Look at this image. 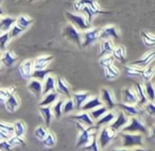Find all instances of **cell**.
<instances>
[{
    "label": "cell",
    "instance_id": "42",
    "mask_svg": "<svg viewBox=\"0 0 155 151\" xmlns=\"http://www.w3.org/2000/svg\"><path fill=\"white\" fill-rule=\"evenodd\" d=\"M63 106H64V101L63 100H58L52 106V113L55 118H60L63 114Z\"/></svg>",
    "mask_w": 155,
    "mask_h": 151
},
{
    "label": "cell",
    "instance_id": "40",
    "mask_svg": "<svg viewBox=\"0 0 155 151\" xmlns=\"http://www.w3.org/2000/svg\"><path fill=\"white\" fill-rule=\"evenodd\" d=\"M104 76H105L106 79H116L119 76V69L116 66H110L104 68Z\"/></svg>",
    "mask_w": 155,
    "mask_h": 151
},
{
    "label": "cell",
    "instance_id": "31",
    "mask_svg": "<svg viewBox=\"0 0 155 151\" xmlns=\"http://www.w3.org/2000/svg\"><path fill=\"white\" fill-rule=\"evenodd\" d=\"M86 3L89 5L91 11L95 13V15H100V14H101V15H108V14H112V12L103 11L97 1H94V0H86Z\"/></svg>",
    "mask_w": 155,
    "mask_h": 151
},
{
    "label": "cell",
    "instance_id": "28",
    "mask_svg": "<svg viewBox=\"0 0 155 151\" xmlns=\"http://www.w3.org/2000/svg\"><path fill=\"white\" fill-rule=\"evenodd\" d=\"M112 55L114 56L115 60L122 63V64H125V62H127V51H125L124 46L120 45V46L115 47Z\"/></svg>",
    "mask_w": 155,
    "mask_h": 151
},
{
    "label": "cell",
    "instance_id": "3",
    "mask_svg": "<svg viewBox=\"0 0 155 151\" xmlns=\"http://www.w3.org/2000/svg\"><path fill=\"white\" fill-rule=\"evenodd\" d=\"M66 16L69 22H70L69 24H71L73 27H75L79 31L82 30L85 32L87 30H91V22H89L83 15L71 13V12H66Z\"/></svg>",
    "mask_w": 155,
    "mask_h": 151
},
{
    "label": "cell",
    "instance_id": "16",
    "mask_svg": "<svg viewBox=\"0 0 155 151\" xmlns=\"http://www.w3.org/2000/svg\"><path fill=\"white\" fill-rule=\"evenodd\" d=\"M91 98V94L88 92H75L72 94V100L74 102V106L77 110H81L82 106Z\"/></svg>",
    "mask_w": 155,
    "mask_h": 151
},
{
    "label": "cell",
    "instance_id": "6",
    "mask_svg": "<svg viewBox=\"0 0 155 151\" xmlns=\"http://www.w3.org/2000/svg\"><path fill=\"white\" fill-rule=\"evenodd\" d=\"M63 36L66 37L69 41H71L72 43H74L77 46L82 48V33L71 24H67L63 28Z\"/></svg>",
    "mask_w": 155,
    "mask_h": 151
},
{
    "label": "cell",
    "instance_id": "12",
    "mask_svg": "<svg viewBox=\"0 0 155 151\" xmlns=\"http://www.w3.org/2000/svg\"><path fill=\"white\" fill-rule=\"evenodd\" d=\"M122 95V103L130 104V106H137L138 104V98L136 95V92L134 89H123L121 91Z\"/></svg>",
    "mask_w": 155,
    "mask_h": 151
},
{
    "label": "cell",
    "instance_id": "55",
    "mask_svg": "<svg viewBox=\"0 0 155 151\" xmlns=\"http://www.w3.org/2000/svg\"><path fill=\"white\" fill-rule=\"evenodd\" d=\"M85 5V0H79V1H75L74 5H73V8H74L75 11L81 12V10L84 8Z\"/></svg>",
    "mask_w": 155,
    "mask_h": 151
},
{
    "label": "cell",
    "instance_id": "50",
    "mask_svg": "<svg viewBox=\"0 0 155 151\" xmlns=\"http://www.w3.org/2000/svg\"><path fill=\"white\" fill-rule=\"evenodd\" d=\"M74 109V102L72 99H67L66 101H64V106H63V113L64 114H68V113L72 112Z\"/></svg>",
    "mask_w": 155,
    "mask_h": 151
},
{
    "label": "cell",
    "instance_id": "29",
    "mask_svg": "<svg viewBox=\"0 0 155 151\" xmlns=\"http://www.w3.org/2000/svg\"><path fill=\"white\" fill-rule=\"evenodd\" d=\"M19 103H20L19 98H18L16 95H12L11 97L8 98V100L5 102V109L11 113L15 112V111L17 110L18 106H19Z\"/></svg>",
    "mask_w": 155,
    "mask_h": 151
},
{
    "label": "cell",
    "instance_id": "4",
    "mask_svg": "<svg viewBox=\"0 0 155 151\" xmlns=\"http://www.w3.org/2000/svg\"><path fill=\"white\" fill-rule=\"evenodd\" d=\"M117 132L115 130H113L112 128L108 127H103L99 130L98 132V144H99L100 149H105L106 147L110 145V143L116 137Z\"/></svg>",
    "mask_w": 155,
    "mask_h": 151
},
{
    "label": "cell",
    "instance_id": "60",
    "mask_svg": "<svg viewBox=\"0 0 155 151\" xmlns=\"http://www.w3.org/2000/svg\"><path fill=\"white\" fill-rule=\"evenodd\" d=\"M152 83L155 85V75H154V77H153V79H152Z\"/></svg>",
    "mask_w": 155,
    "mask_h": 151
},
{
    "label": "cell",
    "instance_id": "22",
    "mask_svg": "<svg viewBox=\"0 0 155 151\" xmlns=\"http://www.w3.org/2000/svg\"><path fill=\"white\" fill-rule=\"evenodd\" d=\"M116 117H117V115L115 114L114 112L108 111L104 116H102L101 118L96 122V127H98L99 129L100 128H103V127H108V126H110L113 122H114Z\"/></svg>",
    "mask_w": 155,
    "mask_h": 151
},
{
    "label": "cell",
    "instance_id": "24",
    "mask_svg": "<svg viewBox=\"0 0 155 151\" xmlns=\"http://www.w3.org/2000/svg\"><path fill=\"white\" fill-rule=\"evenodd\" d=\"M16 18L9 17V16H3L0 18V31L3 33L10 32L11 29L16 25Z\"/></svg>",
    "mask_w": 155,
    "mask_h": 151
},
{
    "label": "cell",
    "instance_id": "38",
    "mask_svg": "<svg viewBox=\"0 0 155 151\" xmlns=\"http://www.w3.org/2000/svg\"><path fill=\"white\" fill-rule=\"evenodd\" d=\"M52 69H44V70H34L33 71V75H32V79H36V80L43 81L46 80L48 76H50V72H52Z\"/></svg>",
    "mask_w": 155,
    "mask_h": 151
},
{
    "label": "cell",
    "instance_id": "41",
    "mask_svg": "<svg viewBox=\"0 0 155 151\" xmlns=\"http://www.w3.org/2000/svg\"><path fill=\"white\" fill-rule=\"evenodd\" d=\"M25 133H26V125L22 121H16L14 123V135L24 137Z\"/></svg>",
    "mask_w": 155,
    "mask_h": 151
},
{
    "label": "cell",
    "instance_id": "19",
    "mask_svg": "<svg viewBox=\"0 0 155 151\" xmlns=\"http://www.w3.org/2000/svg\"><path fill=\"white\" fill-rule=\"evenodd\" d=\"M69 118L77 121V122L81 123V125H83V126H86L87 128L94 127V126H95L94 125L95 122H94V120L91 118V116H89V113H87V112H82L77 115H71Z\"/></svg>",
    "mask_w": 155,
    "mask_h": 151
},
{
    "label": "cell",
    "instance_id": "7",
    "mask_svg": "<svg viewBox=\"0 0 155 151\" xmlns=\"http://www.w3.org/2000/svg\"><path fill=\"white\" fill-rule=\"evenodd\" d=\"M99 35H100V29L95 28V29H91V30H87L85 32L82 33V39H83V43H82V48H86L88 46L93 45L95 42H97L99 39Z\"/></svg>",
    "mask_w": 155,
    "mask_h": 151
},
{
    "label": "cell",
    "instance_id": "33",
    "mask_svg": "<svg viewBox=\"0 0 155 151\" xmlns=\"http://www.w3.org/2000/svg\"><path fill=\"white\" fill-rule=\"evenodd\" d=\"M39 112L41 114L44 121H45L46 126L50 125V121H51L52 117H53V113H52V106H44V108H39Z\"/></svg>",
    "mask_w": 155,
    "mask_h": 151
},
{
    "label": "cell",
    "instance_id": "15",
    "mask_svg": "<svg viewBox=\"0 0 155 151\" xmlns=\"http://www.w3.org/2000/svg\"><path fill=\"white\" fill-rule=\"evenodd\" d=\"M129 121H130L129 117H127L122 111H120V112L118 113V115H117L116 119L114 120V122H113L110 127L112 128L113 130H115L116 132H118L119 130H122L124 127H127Z\"/></svg>",
    "mask_w": 155,
    "mask_h": 151
},
{
    "label": "cell",
    "instance_id": "57",
    "mask_svg": "<svg viewBox=\"0 0 155 151\" xmlns=\"http://www.w3.org/2000/svg\"><path fill=\"white\" fill-rule=\"evenodd\" d=\"M110 151H132V149H127V148H113Z\"/></svg>",
    "mask_w": 155,
    "mask_h": 151
},
{
    "label": "cell",
    "instance_id": "61",
    "mask_svg": "<svg viewBox=\"0 0 155 151\" xmlns=\"http://www.w3.org/2000/svg\"><path fill=\"white\" fill-rule=\"evenodd\" d=\"M1 3H2V1H0V5H1Z\"/></svg>",
    "mask_w": 155,
    "mask_h": 151
},
{
    "label": "cell",
    "instance_id": "52",
    "mask_svg": "<svg viewBox=\"0 0 155 151\" xmlns=\"http://www.w3.org/2000/svg\"><path fill=\"white\" fill-rule=\"evenodd\" d=\"M143 109H144V112H146L147 114H149L152 117H155V102L149 101L148 103L143 106Z\"/></svg>",
    "mask_w": 155,
    "mask_h": 151
},
{
    "label": "cell",
    "instance_id": "35",
    "mask_svg": "<svg viewBox=\"0 0 155 151\" xmlns=\"http://www.w3.org/2000/svg\"><path fill=\"white\" fill-rule=\"evenodd\" d=\"M16 19H17L16 20V25L19 26L20 28L25 29V30H27V29L33 24V19L27 15H20L19 17L16 18Z\"/></svg>",
    "mask_w": 155,
    "mask_h": 151
},
{
    "label": "cell",
    "instance_id": "25",
    "mask_svg": "<svg viewBox=\"0 0 155 151\" xmlns=\"http://www.w3.org/2000/svg\"><path fill=\"white\" fill-rule=\"evenodd\" d=\"M52 92H56V79L52 76H48L43 84V95H47Z\"/></svg>",
    "mask_w": 155,
    "mask_h": 151
},
{
    "label": "cell",
    "instance_id": "20",
    "mask_svg": "<svg viewBox=\"0 0 155 151\" xmlns=\"http://www.w3.org/2000/svg\"><path fill=\"white\" fill-rule=\"evenodd\" d=\"M54 59L53 55H41L34 60V70H44Z\"/></svg>",
    "mask_w": 155,
    "mask_h": 151
},
{
    "label": "cell",
    "instance_id": "30",
    "mask_svg": "<svg viewBox=\"0 0 155 151\" xmlns=\"http://www.w3.org/2000/svg\"><path fill=\"white\" fill-rule=\"evenodd\" d=\"M144 87V93L148 98V101L150 102H155V85L152 83V81L143 83Z\"/></svg>",
    "mask_w": 155,
    "mask_h": 151
},
{
    "label": "cell",
    "instance_id": "49",
    "mask_svg": "<svg viewBox=\"0 0 155 151\" xmlns=\"http://www.w3.org/2000/svg\"><path fill=\"white\" fill-rule=\"evenodd\" d=\"M9 143L12 145L13 147H16V146H25L26 145V142L22 137H19V136H16V135H13L9 138Z\"/></svg>",
    "mask_w": 155,
    "mask_h": 151
},
{
    "label": "cell",
    "instance_id": "45",
    "mask_svg": "<svg viewBox=\"0 0 155 151\" xmlns=\"http://www.w3.org/2000/svg\"><path fill=\"white\" fill-rule=\"evenodd\" d=\"M55 144H56V138L53 133H48L46 138L43 140V145L48 147V148H52V147L55 146Z\"/></svg>",
    "mask_w": 155,
    "mask_h": 151
},
{
    "label": "cell",
    "instance_id": "23",
    "mask_svg": "<svg viewBox=\"0 0 155 151\" xmlns=\"http://www.w3.org/2000/svg\"><path fill=\"white\" fill-rule=\"evenodd\" d=\"M28 89L34 96L39 98L43 95V83L36 79H31L28 83Z\"/></svg>",
    "mask_w": 155,
    "mask_h": 151
},
{
    "label": "cell",
    "instance_id": "9",
    "mask_svg": "<svg viewBox=\"0 0 155 151\" xmlns=\"http://www.w3.org/2000/svg\"><path fill=\"white\" fill-rule=\"evenodd\" d=\"M101 100H102V102H103V104L108 110H113V109L117 106L114 93H113L110 89L103 87V89H101Z\"/></svg>",
    "mask_w": 155,
    "mask_h": 151
},
{
    "label": "cell",
    "instance_id": "59",
    "mask_svg": "<svg viewBox=\"0 0 155 151\" xmlns=\"http://www.w3.org/2000/svg\"><path fill=\"white\" fill-rule=\"evenodd\" d=\"M3 15V11H2V9L0 8V16H2Z\"/></svg>",
    "mask_w": 155,
    "mask_h": 151
},
{
    "label": "cell",
    "instance_id": "34",
    "mask_svg": "<svg viewBox=\"0 0 155 151\" xmlns=\"http://www.w3.org/2000/svg\"><path fill=\"white\" fill-rule=\"evenodd\" d=\"M16 86L12 85V86L8 87V89H0V102H5L8 98H10L12 95H15Z\"/></svg>",
    "mask_w": 155,
    "mask_h": 151
},
{
    "label": "cell",
    "instance_id": "56",
    "mask_svg": "<svg viewBox=\"0 0 155 151\" xmlns=\"http://www.w3.org/2000/svg\"><path fill=\"white\" fill-rule=\"evenodd\" d=\"M149 133H150V138H151V139L155 140V125H153L152 127H151Z\"/></svg>",
    "mask_w": 155,
    "mask_h": 151
},
{
    "label": "cell",
    "instance_id": "11",
    "mask_svg": "<svg viewBox=\"0 0 155 151\" xmlns=\"http://www.w3.org/2000/svg\"><path fill=\"white\" fill-rule=\"evenodd\" d=\"M19 73L24 79H32L33 71H34V60H26L18 67Z\"/></svg>",
    "mask_w": 155,
    "mask_h": 151
},
{
    "label": "cell",
    "instance_id": "1",
    "mask_svg": "<svg viewBox=\"0 0 155 151\" xmlns=\"http://www.w3.org/2000/svg\"><path fill=\"white\" fill-rule=\"evenodd\" d=\"M73 123H75L77 128L80 130V134H79V138H78V142H77V148H80V147H85L91 143V138L95 134H98L99 132V128L94 126V127H88V128H85L83 125L81 123L77 122L74 121Z\"/></svg>",
    "mask_w": 155,
    "mask_h": 151
},
{
    "label": "cell",
    "instance_id": "8",
    "mask_svg": "<svg viewBox=\"0 0 155 151\" xmlns=\"http://www.w3.org/2000/svg\"><path fill=\"white\" fill-rule=\"evenodd\" d=\"M120 35H119V31L117 29L116 26H105L104 28L100 29V35H99V39L100 41H105V39H119Z\"/></svg>",
    "mask_w": 155,
    "mask_h": 151
},
{
    "label": "cell",
    "instance_id": "58",
    "mask_svg": "<svg viewBox=\"0 0 155 151\" xmlns=\"http://www.w3.org/2000/svg\"><path fill=\"white\" fill-rule=\"evenodd\" d=\"M132 151H151V150H149V149H144V148H142V147H137V148H134Z\"/></svg>",
    "mask_w": 155,
    "mask_h": 151
},
{
    "label": "cell",
    "instance_id": "48",
    "mask_svg": "<svg viewBox=\"0 0 155 151\" xmlns=\"http://www.w3.org/2000/svg\"><path fill=\"white\" fill-rule=\"evenodd\" d=\"M114 56L113 55H107V56H104V58H101L99 61V64L101 65L103 68H106V67H110L114 65Z\"/></svg>",
    "mask_w": 155,
    "mask_h": 151
},
{
    "label": "cell",
    "instance_id": "2",
    "mask_svg": "<svg viewBox=\"0 0 155 151\" xmlns=\"http://www.w3.org/2000/svg\"><path fill=\"white\" fill-rule=\"evenodd\" d=\"M121 146L122 148H137L143 146V135L139 133H121Z\"/></svg>",
    "mask_w": 155,
    "mask_h": 151
},
{
    "label": "cell",
    "instance_id": "53",
    "mask_svg": "<svg viewBox=\"0 0 155 151\" xmlns=\"http://www.w3.org/2000/svg\"><path fill=\"white\" fill-rule=\"evenodd\" d=\"M25 29L20 28L19 26H17V25H15V26L13 27V28L11 29V31H10V36H11V39H13V37H16V36H19L21 33L25 32Z\"/></svg>",
    "mask_w": 155,
    "mask_h": 151
},
{
    "label": "cell",
    "instance_id": "47",
    "mask_svg": "<svg viewBox=\"0 0 155 151\" xmlns=\"http://www.w3.org/2000/svg\"><path fill=\"white\" fill-rule=\"evenodd\" d=\"M34 134H35V137L38 138L39 140H41V142H43V140L46 138V136L48 135L47 128L43 127V126H39V127L36 128V130H35Z\"/></svg>",
    "mask_w": 155,
    "mask_h": 151
},
{
    "label": "cell",
    "instance_id": "21",
    "mask_svg": "<svg viewBox=\"0 0 155 151\" xmlns=\"http://www.w3.org/2000/svg\"><path fill=\"white\" fill-rule=\"evenodd\" d=\"M114 49H115L114 43H113L112 39L101 41V44H100V58L112 55Z\"/></svg>",
    "mask_w": 155,
    "mask_h": 151
},
{
    "label": "cell",
    "instance_id": "13",
    "mask_svg": "<svg viewBox=\"0 0 155 151\" xmlns=\"http://www.w3.org/2000/svg\"><path fill=\"white\" fill-rule=\"evenodd\" d=\"M56 93L58 95H63L67 97V99H72L70 85L68 84V82L65 79L61 78V77L56 80Z\"/></svg>",
    "mask_w": 155,
    "mask_h": 151
},
{
    "label": "cell",
    "instance_id": "39",
    "mask_svg": "<svg viewBox=\"0 0 155 151\" xmlns=\"http://www.w3.org/2000/svg\"><path fill=\"white\" fill-rule=\"evenodd\" d=\"M142 70L143 69L136 66H132V65H127L124 68L125 75H127L129 77H141Z\"/></svg>",
    "mask_w": 155,
    "mask_h": 151
},
{
    "label": "cell",
    "instance_id": "46",
    "mask_svg": "<svg viewBox=\"0 0 155 151\" xmlns=\"http://www.w3.org/2000/svg\"><path fill=\"white\" fill-rule=\"evenodd\" d=\"M11 39V36H10V33H2L0 35V50L1 51H7V44L9 43V41Z\"/></svg>",
    "mask_w": 155,
    "mask_h": 151
},
{
    "label": "cell",
    "instance_id": "27",
    "mask_svg": "<svg viewBox=\"0 0 155 151\" xmlns=\"http://www.w3.org/2000/svg\"><path fill=\"white\" fill-rule=\"evenodd\" d=\"M58 100V94L56 92H52V93H49L47 95H45L44 99L39 102V108H44V106H51L55 103Z\"/></svg>",
    "mask_w": 155,
    "mask_h": 151
},
{
    "label": "cell",
    "instance_id": "44",
    "mask_svg": "<svg viewBox=\"0 0 155 151\" xmlns=\"http://www.w3.org/2000/svg\"><path fill=\"white\" fill-rule=\"evenodd\" d=\"M97 135L98 134H95L91 138V143H89L87 146L84 147V149L86 151H100V147L99 144H98V139H97Z\"/></svg>",
    "mask_w": 155,
    "mask_h": 151
},
{
    "label": "cell",
    "instance_id": "62",
    "mask_svg": "<svg viewBox=\"0 0 155 151\" xmlns=\"http://www.w3.org/2000/svg\"><path fill=\"white\" fill-rule=\"evenodd\" d=\"M0 71H1V67H0Z\"/></svg>",
    "mask_w": 155,
    "mask_h": 151
},
{
    "label": "cell",
    "instance_id": "18",
    "mask_svg": "<svg viewBox=\"0 0 155 151\" xmlns=\"http://www.w3.org/2000/svg\"><path fill=\"white\" fill-rule=\"evenodd\" d=\"M103 106L104 104H103V102H102V100L100 99L99 97H97V96H94V97L89 98V99L83 104L81 110H82L83 112H91V111L95 110V109H98V108H101V106Z\"/></svg>",
    "mask_w": 155,
    "mask_h": 151
},
{
    "label": "cell",
    "instance_id": "5",
    "mask_svg": "<svg viewBox=\"0 0 155 151\" xmlns=\"http://www.w3.org/2000/svg\"><path fill=\"white\" fill-rule=\"evenodd\" d=\"M123 133H139V134H148V129L143 121L139 117H132L127 127L122 129Z\"/></svg>",
    "mask_w": 155,
    "mask_h": 151
},
{
    "label": "cell",
    "instance_id": "51",
    "mask_svg": "<svg viewBox=\"0 0 155 151\" xmlns=\"http://www.w3.org/2000/svg\"><path fill=\"white\" fill-rule=\"evenodd\" d=\"M0 131H2L5 134L11 135L12 133H14V125L13 123H7L0 121Z\"/></svg>",
    "mask_w": 155,
    "mask_h": 151
},
{
    "label": "cell",
    "instance_id": "54",
    "mask_svg": "<svg viewBox=\"0 0 155 151\" xmlns=\"http://www.w3.org/2000/svg\"><path fill=\"white\" fill-rule=\"evenodd\" d=\"M14 147L9 143V140H3L0 143V151H12Z\"/></svg>",
    "mask_w": 155,
    "mask_h": 151
},
{
    "label": "cell",
    "instance_id": "26",
    "mask_svg": "<svg viewBox=\"0 0 155 151\" xmlns=\"http://www.w3.org/2000/svg\"><path fill=\"white\" fill-rule=\"evenodd\" d=\"M16 61H17V56H16L15 54L13 53V51H11V50L5 51L2 53V55H1V58H0V62L7 67H12Z\"/></svg>",
    "mask_w": 155,
    "mask_h": 151
},
{
    "label": "cell",
    "instance_id": "37",
    "mask_svg": "<svg viewBox=\"0 0 155 151\" xmlns=\"http://www.w3.org/2000/svg\"><path fill=\"white\" fill-rule=\"evenodd\" d=\"M141 39L147 47H154L155 46V34L150 32H141Z\"/></svg>",
    "mask_w": 155,
    "mask_h": 151
},
{
    "label": "cell",
    "instance_id": "36",
    "mask_svg": "<svg viewBox=\"0 0 155 151\" xmlns=\"http://www.w3.org/2000/svg\"><path fill=\"white\" fill-rule=\"evenodd\" d=\"M154 75H155V66L153 64H151L142 70L141 78L143 79L146 82H149V81H152Z\"/></svg>",
    "mask_w": 155,
    "mask_h": 151
},
{
    "label": "cell",
    "instance_id": "32",
    "mask_svg": "<svg viewBox=\"0 0 155 151\" xmlns=\"http://www.w3.org/2000/svg\"><path fill=\"white\" fill-rule=\"evenodd\" d=\"M107 112H108V109L106 108L105 106H101V108H98V109H95V110L91 111V112H89V116H91V118L93 119L94 121L97 122V121L99 120L102 116H104Z\"/></svg>",
    "mask_w": 155,
    "mask_h": 151
},
{
    "label": "cell",
    "instance_id": "17",
    "mask_svg": "<svg viewBox=\"0 0 155 151\" xmlns=\"http://www.w3.org/2000/svg\"><path fill=\"white\" fill-rule=\"evenodd\" d=\"M134 89L136 92V95H137L138 98V104L137 106L139 108H143L147 103H148V98L146 96V93H144V87L143 84L140 82H135L134 83Z\"/></svg>",
    "mask_w": 155,
    "mask_h": 151
},
{
    "label": "cell",
    "instance_id": "10",
    "mask_svg": "<svg viewBox=\"0 0 155 151\" xmlns=\"http://www.w3.org/2000/svg\"><path fill=\"white\" fill-rule=\"evenodd\" d=\"M154 59H155V49H153V50H150L149 52H147V53H144L141 59L134 61V62H132L130 65L139 67V68H141V69H144L146 67H148L149 65L152 64Z\"/></svg>",
    "mask_w": 155,
    "mask_h": 151
},
{
    "label": "cell",
    "instance_id": "43",
    "mask_svg": "<svg viewBox=\"0 0 155 151\" xmlns=\"http://www.w3.org/2000/svg\"><path fill=\"white\" fill-rule=\"evenodd\" d=\"M81 13H82V15L84 16V17L86 18V19L88 20L89 22H91L93 18L96 16L95 13H94V12L91 11V8H89V5L86 3V0H85V5H84V8H83V9L81 10Z\"/></svg>",
    "mask_w": 155,
    "mask_h": 151
},
{
    "label": "cell",
    "instance_id": "14",
    "mask_svg": "<svg viewBox=\"0 0 155 151\" xmlns=\"http://www.w3.org/2000/svg\"><path fill=\"white\" fill-rule=\"evenodd\" d=\"M117 106H118L129 118L137 117L138 115H140L142 113L141 108H139L138 106H130V104H124V103H117Z\"/></svg>",
    "mask_w": 155,
    "mask_h": 151
}]
</instances>
